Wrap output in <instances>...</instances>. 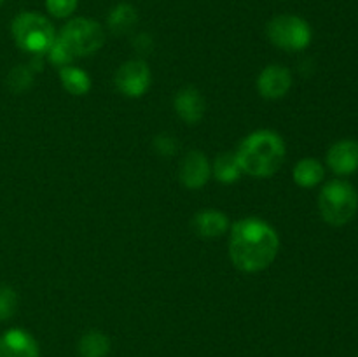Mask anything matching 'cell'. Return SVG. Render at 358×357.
Masks as SVG:
<instances>
[{"label":"cell","instance_id":"1","mask_svg":"<svg viewBox=\"0 0 358 357\" xmlns=\"http://www.w3.org/2000/svg\"><path fill=\"white\" fill-rule=\"evenodd\" d=\"M280 251L275 227L261 217L238 219L229 230V259L240 272L259 273L269 268Z\"/></svg>","mask_w":358,"mask_h":357},{"label":"cell","instance_id":"2","mask_svg":"<svg viewBox=\"0 0 358 357\" xmlns=\"http://www.w3.org/2000/svg\"><path fill=\"white\" fill-rule=\"evenodd\" d=\"M234 154L243 174L255 178L271 177L285 161V140L273 130H257L241 140Z\"/></svg>","mask_w":358,"mask_h":357},{"label":"cell","instance_id":"3","mask_svg":"<svg viewBox=\"0 0 358 357\" xmlns=\"http://www.w3.org/2000/svg\"><path fill=\"white\" fill-rule=\"evenodd\" d=\"M10 34L17 48L31 56H45L56 38V31L49 18L34 10H23L10 23Z\"/></svg>","mask_w":358,"mask_h":357},{"label":"cell","instance_id":"4","mask_svg":"<svg viewBox=\"0 0 358 357\" xmlns=\"http://www.w3.org/2000/svg\"><path fill=\"white\" fill-rule=\"evenodd\" d=\"M318 210L322 219L331 226H345L358 210V192L357 189L343 178L329 181L322 188L318 196Z\"/></svg>","mask_w":358,"mask_h":357},{"label":"cell","instance_id":"5","mask_svg":"<svg viewBox=\"0 0 358 357\" xmlns=\"http://www.w3.org/2000/svg\"><path fill=\"white\" fill-rule=\"evenodd\" d=\"M269 42L289 52L304 51L313 41V30L304 18L296 14H278L266 24Z\"/></svg>","mask_w":358,"mask_h":357},{"label":"cell","instance_id":"6","mask_svg":"<svg viewBox=\"0 0 358 357\" xmlns=\"http://www.w3.org/2000/svg\"><path fill=\"white\" fill-rule=\"evenodd\" d=\"M59 37L69 46L76 58L94 55L105 44L103 27L90 18H73L66 21V24L59 31Z\"/></svg>","mask_w":358,"mask_h":357},{"label":"cell","instance_id":"7","mask_svg":"<svg viewBox=\"0 0 358 357\" xmlns=\"http://www.w3.org/2000/svg\"><path fill=\"white\" fill-rule=\"evenodd\" d=\"M115 88L121 94L128 98H140L149 91L152 76L150 69L143 59L135 58L122 63L115 72Z\"/></svg>","mask_w":358,"mask_h":357},{"label":"cell","instance_id":"8","mask_svg":"<svg viewBox=\"0 0 358 357\" xmlns=\"http://www.w3.org/2000/svg\"><path fill=\"white\" fill-rule=\"evenodd\" d=\"M292 88V74L283 65H268L257 77V91L266 100H280Z\"/></svg>","mask_w":358,"mask_h":357},{"label":"cell","instance_id":"9","mask_svg":"<svg viewBox=\"0 0 358 357\" xmlns=\"http://www.w3.org/2000/svg\"><path fill=\"white\" fill-rule=\"evenodd\" d=\"M212 175V164L201 150H189L180 161L178 178L187 189H201Z\"/></svg>","mask_w":358,"mask_h":357},{"label":"cell","instance_id":"10","mask_svg":"<svg viewBox=\"0 0 358 357\" xmlns=\"http://www.w3.org/2000/svg\"><path fill=\"white\" fill-rule=\"evenodd\" d=\"M0 357H41V349L30 332L13 328L0 335Z\"/></svg>","mask_w":358,"mask_h":357},{"label":"cell","instance_id":"11","mask_svg":"<svg viewBox=\"0 0 358 357\" xmlns=\"http://www.w3.org/2000/svg\"><path fill=\"white\" fill-rule=\"evenodd\" d=\"M327 164L336 175H352L358 170V142L343 139L332 144L327 153Z\"/></svg>","mask_w":358,"mask_h":357},{"label":"cell","instance_id":"12","mask_svg":"<svg viewBox=\"0 0 358 357\" xmlns=\"http://www.w3.org/2000/svg\"><path fill=\"white\" fill-rule=\"evenodd\" d=\"M173 108L177 112L178 118L185 122V125H198L203 119L206 111V104L203 94L199 93L196 88L187 86L182 88L173 98Z\"/></svg>","mask_w":358,"mask_h":357},{"label":"cell","instance_id":"13","mask_svg":"<svg viewBox=\"0 0 358 357\" xmlns=\"http://www.w3.org/2000/svg\"><path fill=\"white\" fill-rule=\"evenodd\" d=\"M192 230L198 237L206 238V240L219 238L231 230L229 217L215 209L201 210L192 217Z\"/></svg>","mask_w":358,"mask_h":357},{"label":"cell","instance_id":"14","mask_svg":"<svg viewBox=\"0 0 358 357\" xmlns=\"http://www.w3.org/2000/svg\"><path fill=\"white\" fill-rule=\"evenodd\" d=\"M136 23H138V10L128 2L115 4L107 14L108 30L115 35L128 34L129 30H133Z\"/></svg>","mask_w":358,"mask_h":357},{"label":"cell","instance_id":"15","mask_svg":"<svg viewBox=\"0 0 358 357\" xmlns=\"http://www.w3.org/2000/svg\"><path fill=\"white\" fill-rule=\"evenodd\" d=\"M294 182H296L299 188L311 189L315 186L320 184L325 177V168L315 158H304V160L297 161L296 167H294Z\"/></svg>","mask_w":358,"mask_h":357},{"label":"cell","instance_id":"16","mask_svg":"<svg viewBox=\"0 0 358 357\" xmlns=\"http://www.w3.org/2000/svg\"><path fill=\"white\" fill-rule=\"evenodd\" d=\"M59 80H62L63 90L73 97H84L91 91V77L77 66L69 65L59 69Z\"/></svg>","mask_w":358,"mask_h":357},{"label":"cell","instance_id":"17","mask_svg":"<svg viewBox=\"0 0 358 357\" xmlns=\"http://www.w3.org/2000/svg\"><path fill=\"white\" fill-rule=\"evenodd\" d=\"M212 175L220 182V184H234L241 178L240 163L234 153H222L215 158L212 164Z\"/></svg>","mask_w":358,"mask_h":357},{"label":"cell","instance_id":"18","mask_svg":"<svg viewBox=\"0 0 358 357\" xmlns=\"http://www.w3.org/2000/svg\"><path fill=\"white\" fill-rule=\"evenodd\" d=\"M77 350L80 357H107L110 352V338L105 332L91 329L80 336Z\"/></svg>","mask_w":358,"mask_h":357},{"label":"cell","instance_id":"19","mask_svg":"<svg viewBox=\"0 0 358 357\" xmlns=\"http://www.w3.org/2000/svg\"><path fill=\"white\" fill-rule=\"evenodd\" d=\"M45 62L51 63V65L58 66V69H63V66H69L72 65V62L76 59V56H73V52L70 51L69 46L63 42V38L59 37V35H56L55 42L51 44V48L48 49V52H45Z\"/></svg>","mask_w":358,"mask_h":357},{"label":"cell","instance_id":"20","mask_svg":"<svg viewBox=\"0 0 358 357\" xmlns=\"http://www.w3.org/2000/svg\"><path fill=\"white\" fill-rule=\"evenodd\" d=\"M31 83H34V70L30 69V65H16L7 77V84L14 93L30 90Z\"/></svg>","mask_w":358,"mask_h":357},{"label":"cell","instance_id":"21","mask_svg":"<svg viewBox=\"0 0 358 357\" xmlns=\"http://www.w3.org/2000/svg\"><path fill=\"white\" fill-rule=\"evenodd\" d=\"M17 294L10 286H0V322H6L16 314Z\"/></svg>","mask_w":358,"mask_h":357},{"label":"cell","instance_id":"22","mask_svg":"<svg viewBox=\"0 0 358 357\" xmlns=\"http://www.w3.org/2000/svg\"><path fill=\"white\" fill-rule=\"evenodd\" d=\"M79 7V0H45V9L56 20H66Z\"/></svg>","mask_w":358,"mask_h":357},{"label":"cell","instance_id":"23","mask_svg":"<svg viewBox=\"0 0 358 357\" xmlns=\"http://www.w3.org/2000/svg\"><path fill=\"white\" fill-rule=\"evenodd\" d=\"M152 146H154V150H156L159 156L170 158L177 153L178 144L171 135H168V133H161V135H157L156 139H154Z\"/></svg>","mask_w":358,"mask_h":357},{"label":"cell","instance_id":"24","mask_svg":"<svg viewBox=\"0 0 358 357\" xmlns=\"http://www.w3.org/2000/svg\"><path fill=\"white\" fill-rule=\"evenodd\" d=\"M133 48L138 52H142V55H149L152 51V37L147 34L136 35L135 41H133Z\"/></svg>","mask_w":358,"mask_h":357},{"label":"cell","instance_id":"25","mask_svg":"<svg viewBox=\"0 0 358 357\" xmlns=\"http://www.w3.org/2000/svg\"><path fill=\"white\" fill-rule=\"evenodd\" d=\"M2 4H3V0H0V6H2Z\"/></svg>","mask_w":358,"mask_h":357},{"label":"cell","instance_id":"26","mask_svg":"<svg viewBox=\"0 0 358 357\" xmlns=\"http://www.w3.org/2000/svg\"><path fill=\"white\" fill-rule=\"evenodd\" d=\"M282 2H285V0H282Z\"/></svg>","mask_w":358,"mask_h":357}]
</instances>
